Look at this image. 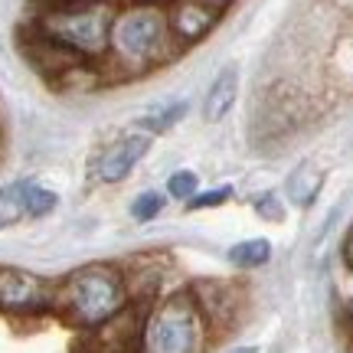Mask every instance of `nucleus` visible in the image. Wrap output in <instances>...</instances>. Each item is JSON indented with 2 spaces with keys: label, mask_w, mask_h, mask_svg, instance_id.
I'll use <instances>...</instances> for the list:
<instances>
[{
  "label": "nucleus",
  "mask_w": 353,
  "mask_h": 353,
  "mask_svg": "<svg viewBox=\"0 0 353 353\" xmlns=\"http://www.w3.org/2000/svg\"><path fill=\"white\" fill-rule=\"evenodd\" d=\"M131 304L125 268L118 262H88L72 268L65 278L56 281L52 314L65 327L88 334V330L108 324Z\"/></svg>",
  "instance_id": "1"
},
{
  "label": "nucleus",
  "mask_w": 353,
  "mask_h": 353,
  "mask_svg": "<svg viewBox=\"0 0 353 353\" xmlns=\"http://www.w3.org/2000/svg\"><path fill=\"white\" fill-rule=\"evenodd\" d=\"M176 43L170 37L164 7H148V3H121L112 20V39H108V56L105 63L118 76L138 79L151 76L167 63H174Z\"/></svg>",
  "instance_id": "2"
},
{
  "label": "nucleus",
  "mask_w": 353,
  "mask_h": 353,
  "mask_svg": "<svg viewBox=\"0 0 353 353\" xmlns=\"http://www.w3.org/2000/svg\"><path fill=\"white\" fill-rule=\"evenodd\" d=\"M112 0H63V3H46L30 30H37L43 39H50L65 52H72L82 63L101 65L108 56V39H112L114 20Z\"/></svg>",
  "instance_id": "3"
},
{
  "label": "nucleus",
  "mask_w": 353,
  "mask_h": 353,
  "mask_svg": "<svg viewBox=\"0 0 353 353\" xmlns=\"http://www.w3.org/2000/svg\"><path fill=\"white\" fill-rule=\"evenodd\" d=\"M216 341L190 288L161 294L144 314L138 353H206Z\"/></svg>",
  "instance_id": "4"
},
{
  "label": "nucleus",
  "mask_w": 353,
  "mask_h": 353,
  "mask_svg": "<svg viewBox=\"0 0 353 353\" xmlns=\"http://www.w3.org/2000/svg\"><path fill=\"white\" fill-rule=\"evenodd\" d=\"M56 281L20 265H0V314L7 317H46L52 314Z\"/></svg>",
  "instance_id": "5"
},
{
  "label": "nucleus",
  "mask_w": 353,
  "mask_h": 353,
  "mask_svg": "<svg viewBox=\"0 0 353 353\" xmlns=\"http://www.w3.org/2000/svg\"><path fill=\"white\" fill-rule=\"evenodd\" d=\"M154 148V138L148 131H125V134H118L114 141H108L105 148L99 151V157L92 161V176H95V183L101 187H118V183H125L128 176L138 170V164L151 154Z\"/></svg>",
  "instance_id": "6"
},
{
  "label": "nucleus",
  "mask_w": 353,
  "mask_h": 353,
  "mask_svg": "<svg viewBox=\"0 0 353 353\" xmlns=\"http://www.w3.org/2000/svg\"><path fill=\"white\" fill-rule=\"evenodd\" d=\"M164 13L176 50H190V46L203 43L223 20V10H216L206 0H170Z\"/></svg>",
  "instance_id": "7"
},
{
  "label": "nucleus",
  "mask_w": 353,
  "mask_h": 353,
  "mask_svg": "<svg viewBox=\"0 0 353 353\" xmlns=\"http://www.w3.org/2000/svg\"><path fill=\"white\" fill-rule=\"evenodd\" d=\"M193 298L200 304L203 317L210 321L213 334L223 330V324H232V317L239 311V301H236V288L226 285V281H200V285H190Z\"/></svg>",
  "instance_id": "8"
},
{
  "label": "nucleus",
  "mask_w": 353,
  "mask_h": 353,
  "mask_svg": "<svg viewBox=\"0 0 353 353\" xmlns=\"http://www.w3.org/2000/svg\"><path fill=\"white\" fill-rule=\"evenodd\" d=\"M236 99H239V72L236 69H223L213 79V85L206 88V95H203V105H200L203 121L206 125H219L232 112Z\"/></svg>",
  "instance_id": "9"
},
{
  "label": "nucleus",
  "mask_w": 353,
  "mask_h": 353,
  "mask_svg": "<svg viewBox=\"0 0 353 353\" xmlns=\"http://www.w3.org/2000/svg\"><path fill=\"white\" fill-rule=\"evenodd\" d=\"M321 187H324V170L317 164H311V161H304V164H298L291 170L288 183H285V196L304 210V206H311L317 200Z\"/></svg>",
  "instance_id": "10"
},
{
  "label": "nucleus",
  "mask_w": 353,
  "mask_h": 353,
  "mask_svg": "<svg viewBox=\"0 0 353 353\" xmlns=\"http://www.w3.org/2000/svg\"><path fill=\"white\" fill-rule=\"evenodd\" d=\"M30 180L33 176H20V180H10V183L0 187V232L13 229L17 223L26 219V190H30Z\"/></svg>",
  "instance_id": "11"
},
{
  "label": "nucleus",
  "mask_w": 353,
  "mask_h": 353,
  "mask_svg": "<svg viewBox=\"0 0 353 353\" xmlns=\"http://www.w3.org/2000/svg\"><path fill=\"white\" fill-rule=\"evenodd\" d=\"M190 114V101L187 99H176V101H164V105H157L154 112H148L144 118L138 121L141 131H148L151 138H157V134H164V131H170V128H176L183 118Z\"/></svg>",
  "instance_id": "12"
},
{
  "label": "nucleus",
  "mask_w": 353,
  "mask_h": 353,
  "mask_svg": "<svg viewBox=\"0 0 353 353\" xmlns=\"http://www.w3.org/2000/svg\"><path fill=\"white\" fill-rule=\"evenodd\" d=\"M226 259H229V265H236L242 272L262 268V265L272 262V242L268 239H242L229 249Z\"/></svg>",
  "instance_id": "13"
},
{
  "label": "nucleus",
  "mask_w": 353,
  "mask_h": 353,
  "mask_svg": "<svg viewBox=\"0 0 353 353\" xmlns=\"http://www.w3.org/2000/svg\"><path fill=\"white\" fill-rule=\"evenodd\" d=\"M167 210V193L164 190H141L138 196L131 200V206H128V213H131V219L134 223H154L157 216Z\"/></svg>",
  "instance_id": "14"
},
{
  "label": "nucleus",
  "mask_w": 353,
  "mask_h": 353,
  "mask_svg": "<svg viewBox=\"0 0 353 353\" xmlns=\"http://www.w3.org/2000/svg\"><path fill=\"white\" fill-rule=\"evenodd\" d=\"M200 190H203L200 174H196V170H190V167L174 170V174L167 176V183H164L167 200H174V203H190L196 193H200Z\"/></svg>",
  "instance_id": "15"
},
{
  "label": "nucleus",
  "mask_w": 353,
  "mask_h": 353,
  "mask_svg": "<svg viewBox=\"0 0 353 353\" xmlns=\"http://www.w3.org/2000/svg\"><path fill=\"white\" fill-rule=\"evenodd\" d=\"M56 206H59V193L37 183V180H30V190H26V219H46L50 213H56Z\"/></svg>",
  "instance_id": "16"
},
{
  "label": "nucleus",
  "mask_w": 353,
  "mask_h": 353,
  "mask_svg": "<svg viewBox=\"0 0 353 353\" xmlns=\"http://www.w3.org/2000/svg\"><path fill=\"white\" fill-rule=\"evenodd\" d=\"M236 196V187L232 183H219V187H210V190H200L196 196L190 203H183L190 213H196V210H216V206H223Z\"/></svg>",
  "instance_id": "17"
},
{
  "label": "nucleus",
  "mask_w": 353,
  "mask_h": 353,
  "mask_svg": "<svg viewBox=\"0 0 353 353\" xmlns=\"http://www.w3.org/2000/svg\"><path fill=\"white\" fill-rule=\"evenodd\" d=\"M252 210L259 213V219H265V223H281L285 213H288V206H285V200L278 196V190H265V193H259V196L252 200Z\"/></svg>",
  "instance_id": "18"
},
{
  "label": "nucleus",
  "mask_w": 353,
  "mask_h": 353,
  "mask_svg": "<svg viewBox=\"0 0 353 353\" xmlns=\"http://www.w3.org/2000/svg\"><path fill=\"white\" fill-rule=\"evenodd\" d=\"M341 255H343V262L353 268V229L347 232V239H343V249H341Z\"/></svg>",
  "instance_id": "19"
},
{
  "label": "nucleus",
  "mask_w": 353,
  "mask_h": 353,
  "mask_svg": "<svg viewBox=\"0 0 353 353\" xmlns=\"http://www.w3.org/2000/svg\"><path fill=\"white\" fill-rule=\"evenodd\" d=\"M121 3H148V7H167L170 0H121Z\"/></svg>",
  "instance_id": "20"
},
{
  "label": "nucleus",
  "mask_w": 353,
  "mask_h": 353,
  "mask_svg": "<svg viewBox=\"0 0 353 353\" xmlns=\"http://www.w3.org/2000/svg\"><path fill=\"white\" fill-rule=\"evenodd\" d=\"M206 3H213L216 10H223V13H226L229 7H232V3H236V0H206Z\"/></svg>",
  "instance_id": "21"
}]
</instances>
